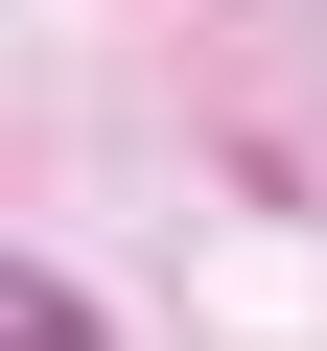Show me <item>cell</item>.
<instances>
[{
  "instance_id": "cell-1",
  "label": "cell",
  "mask_w": 327,
  "mask_h": 351,
  "mask_svg": "<svg viewBox=\"0 0 327 351\" xmlns=\"http://www.w3.org/2000/svg\"><path fill=\"white\" fill-rule=\"evenodd\" d=\"M0 351H94V304H70L47 258H24V281H0Z\"/></svg>"
}]
</instances>
